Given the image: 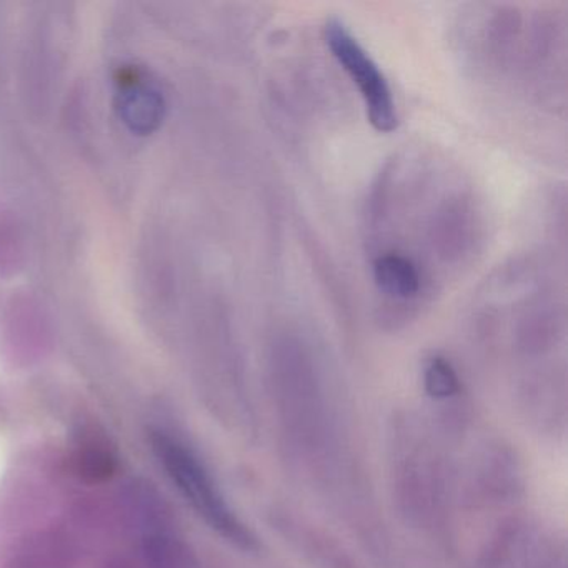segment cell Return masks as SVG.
<instances>
[{"instance_id":"6da1fadb","label":"cell","mask_w":568,"mask_h":568,"mask_svg":"<svg viewBox=\"0 0 568 568\" xmlns=\"http://www.w3.org/2000/svg\"><path fill=\"white\" fill-rule=\"evenodd\" d=\"M394 487L402 514L417 527L434 528L445 517L448 474L434 438L412 418L394 428Z\"/></svg>"},{"instance_id":"7a4b0ae2","label":"cell","mask_w":568,"mask_h":568,"mask_svg":"<svg viewBox=\"0 0 568 568\" xmlns=\"http://www.w3.org/2000/svg\"><path fill=\"white\" fill-rule=\"evenodd\" d=\"M151 445L172 484L212 530L241 550L261 548L254 531L232 510L217 481L192 448L162 430L152 432Z\"/></svg>"},{"instance_id":"3957f363","label":"cell","mask_w":568,"mask_h":568,"mask_svg":"<svg viewBox=\"0 0 568 568\" xmlns=\"http://www.w3.org/2000/svg\"><path fill=\"white\" fill-rule=\"evenodd\" d=\"M324 38L335 61L357 85L372 128L381 134L397 131L398 114L390 85L364 45L338 18L325 22Z\"/></svg>"},{"instance_id":"277c9868","label":"cell","mask_w":568,"mask_h":568,"mask_svg":"<svg viewBox=\"0 0 568 568\" xmlns=\"http://www.w3.org/2000/svg\"><path fill=\"white\" fill-rule=\"evenodd\" d=\"M132 500L142 528L144 557L151 568H197L194 554L174 530L171 511L164 498L149 487L134 488Z\"/></svg>"},{"instance_id":"5b68a950","label":"cell","mask_w":568,"mask_h":568,"mask_svg":"<svg viewBox=\"0 0 568 568\" xmlns=\"http://www.w3.org/2000/svg\"><path fill=\"white\" fill-rule=\"evenodd\" d=\"M272 515L275 528L315 567L362 568L341 544L332 540L325 531L318 530L314 525L301 520L288 511H275Z\"/></svg>"},{"instance_id":"8992f818","label":"cell","mask_w":568,"mask_h":568,"mask_svg":"<svg viewBox=\"0 0 568 568\" xmlns=\"http://www.w3.org/2000/svg\"><path fill=\"white\" fill-rule=\"evenodd\" d=\"M118 111L132 132L151 134L164 119V95L149 82H129L119 91Z\"/></svg>"},{"instance_id":"52a82bcc","label":"cell","mask_w":568,"mask_h":568,"mask_svg":"<svg viewBox=\"0 0 568 568\" xmlns=\"http://www.w3.org/2000/svg\"><path fill=\"white\" fill-rule=\"evenodd\" d=\"M75 474L88 484H102L118 470V452L105 432L84 427L74 442Z\"/></svg>"},{"instance_id":"ba28073f","label":"cell","mask_w":568,"mask_h":568,"mask_svg":"<svg viewBox=\"0 0 568 568\" xmlns=\"http://www.w3.org/2000/svg\"><path fill=\"white\" fill-rule=\"evenodd\" d=\"M374 278L377 287L390 297L407 301L420 292V272L405 255H381L374 262Z\"/></svg>"},{"instance_id":"9c48e42d","label":"cell","mask_w":568,"mask_h":568,"mask_svg":"<svg viewBox=\"0 0 568 568\" xmlns=\"http://www.w3.org/2000/svg\"><path fill=\"white\" fill-rule=\"evenodd\" d=\"M425 394L434 400H450L462 392L454 365L444 357H432L424 367Z\"/></svg>"}]
</instances>
